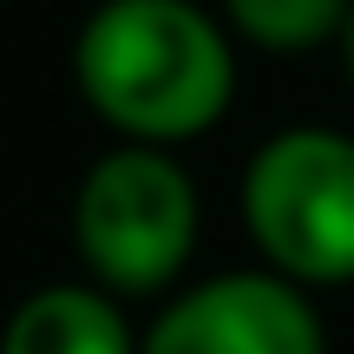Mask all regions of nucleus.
<instances>
[{
  "label": "nucleus",
  "instance_id": "39448f33",
  "mask_svg": "<svg viewBox=\"0 0 354 354\" xmlns=\"http://www.w3.org/2000/svg\"><path fill=\"white\" fill-rule=\"evenodd\" d=\"M0 354H145L125 308L99 282H46L13 308V328Z\"/></svg>",
  "mask_w": 354,
  "mask_h": 354
},
{
  "label": "nucleus",
  "instance_id": "7ed1b4c3",
  "mask_svg": "<svg viewBox=\"0 0 354 354\" xmlns=\"http://www.w3.org/2000/svg\"><path fill=\"white\" fill-rule=\"evenodd\" d=\"M243 230L276 276L302 289L354 282V138L289 125L243 165Z\"/></svg>",
  "mask_w": 354,
  "mask_h": 354
},
{
  "label": "nucleus",
  "instance_id": "20e7f679",
  "mask_svg": "<svg viewBox=\"0 0 354 354\" xmlns=\"http://www.w3.org/2000/svg\"><path fill=\"white\" fill-rule=\"evenodd\" d=\"M145 354H328V328L302 282L263 263L171 295L145 328Z\"/></svg>",
  "mask_w": 354,
  "mask_h": 354
},
{
  "label": "nucleus",
  "instance_id": "f257e3e1",
  "mask_svg": "<svg viewBox=\"0 0 354 354\" xmlns=\"http://www.w3.org/2000/svg\"><path fill=\"white\" fill-rule=\"evenodd\" d=\"M73 79L118 138H203L236 99L230 20L197 0H99L73 39Z\"/></svg>",
  "mask_w": 354,
  "mask_h": 354
},
{
  "label": "nucleus",
  "instance_id": "f03ea898",
  "mask_svg": "<svg viewBox=\"0 0 354 354\" xmlns=\"http://www.w3.org/2000/svg\"><path fill=\"white\" fill-rule=\"evenodd\" d=\"M79 263L112 295H158L184 276L197 250V184L171 145H112L92 158L73 197Z\"/></svg>",
  "mask_w": 354,
  "mask_h": 354
},
{
  "label": "nucleus",
  "instance_id": "423d86ee",
  "mask_svg": "<svg viewBox=\"0 0 354 354\" xmlns=\"http://www.w3.org/2000/svg\"><path fill=\"white\" fill-rule=\"evenodd\" d=\"M354 0H223L230 33H243L263 53H315V46H342Z\"/></svg>",
  "mask_w": 354,
  "mask_h": 354
},
{
  "label": "nucleus",
  "instance_id": "0eeeda50",
  "mask_svg": "<svg viewBox=\"0 0 354 354\" xmlns=\"http://www.w3.org/2000/svg\"><path fill=\"white\" fill-rule=\"evenodd\" d=\"M342 66H348V86H354V13H348V33H342Z\"/></svg>",
  "mask_w": 354,
  "mask_h": 354
}]
</instances>
